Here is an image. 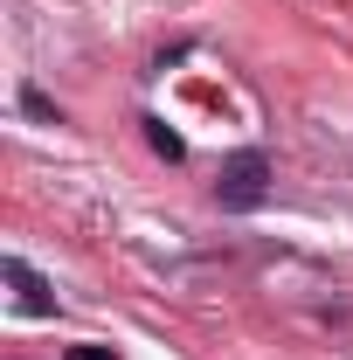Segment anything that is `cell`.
<instances>
[{
  "mask_svg": "<svg viewBox=\"0 0 353 360\" xmlns=\"http://www.w3.org/2000/svg\"><path fill=\"white\" fill-rule=\"evenodd\" d=\"M21 111H28V118H42V125H56V104H49L35 84H21Z\"/></svg>",
  "mask_w": 353,
  "mask_h": 360,
  "instance_id": "obj_4",
  "label": "cell"
},
{
  "mask_svg": "<svg viewBox=\"0 0 353 360\" xmlns=\"http://www.w3.org/2000/svg\"><path fill=\"white\" fill-rule=\"evenodd\" d=\"M63 360H118V354H111V347H97V340H84V347H70Z\"/></svg>",
  "mask_w": 353,
  "mask_h": 360,
  "instance_id": "obj_5",
  "label": "cell"
},
{
  "mask_svg": "<svg viewBox=\"0 0 353 360\" xmlns=\"http://www.w3.org/2000/svg\"><path fill=\"white\" fill-rule=\"evenodd\" d=\"M7 284L21 291V312H35V319H42V312H56V298H49V284H42V277H35L28 264H21V257H7Z\"/></svg>",
  "mask_w": 353,
  "mask_h": 360,
  "instance_id": "obj_2",
  "label": "cell"
},
{
  "mask_svg": "<svg viewBox=\"0 0 353 360\" xmlns=\"http://www.w3.org/2000/svg\"><path fill=\"white\" fill-rule=\"evenodd\" d=\"M146 139H153V153H167V160H180L187 146H180V132H167V118H146Z\"/></svg>",
  "mask_w": 353,
  "mask_h": 360,
  "instance_id": "obj_3",
  "label": "cell"
},
{
  "mask_svg": "<svg viewBox=\"0 0 353 360\" xmlns=\"http://www.w3.org/2000/svg\"><path fill=\"white\" fill-rule=\"evenodd\" d=\"M215 194H222V208H264V194H270V160L250 146V153H229L222 160V180H215Z\"/></svg>",
  "mask_w": 353,
  "mask_h": 360,
  "instance_id": "obj_1",
  "label": "cell"
}]
</instances>
